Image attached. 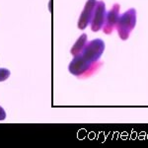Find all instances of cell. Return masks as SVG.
<instances>
[{"mask_svg": "<svg viewBox=\"0 0 148 148\" xmlns=\"http://www.w3.org/2000/svg\"><path fill=\"white\" fill-rule=\"evenodd\" d=\"M136 24V11L135 9H130L120 16L116 23V29L120 38L123 40H126L130 38V34Z\"/></svg>", "mask_w": 148, "mask_h": 148, "instance_id": "6da1fadb", "label": "cell"}, {"mask_svg": "<svg viewBox=\"0 0 148 148\" xmlns=\"http://www.w3.org/2000/svg\"><path fill=\"white\" fill-rule=\"evenodd\" d=\"M101 65V63H91L87 61L86 59L81 56V53L74 56V58L69 64V71L75 76H82L85 74H90L94 70H96L98 66Z\"/></svg>", "mask_w": 148, "mask_h": 148, "instance_id": "7a4b0ae2", "label": "cell"}, {"mask_svg": "<svg viewBox=\"0 0 148 148\" xmlns=\"http://www.w3.org/2000/svg\"><path fill=\"white\" fill-rule=\"evenodd\" d=\"M105 49V44L102 40L96 39L90 42L89 44H86L84 49L81 52L82 56L87 61L91 63H96L100 59Z\"/></svg>", "mask_w": 148, "mask_h": 148, "instance_id": "3957f363", "label": "cell"}, {"mask_svg": "<svg viewBox=\"0 0 148 148\" xmlns=\"http://www.w3.org/2000/svg\"><path fill=\"white\" fill-rule=\"evenodd\" d=\"M106 5L104 1H98L97 5L95 7L94 14L91 21V30L93 32H98L103 28V25L105 23V18H106Z\"/></svg>", "mask_w": 148, "mask_h": 148, "instance_id": "277c9868", "label": "cell"}, {"mask_svg": "<svg viewBox=\"0 0 148 148\" xmlns=\"http://www.w3.org/2000/svg\"><path fill=\"white\" fill-rule=\"evenodd\" d=\"M120 9L121 6L119 4H114L113 8L108 13H106L105 23L103 25V31H104L105 34H111L114 31V29L116 28V23H118L119 18H120Z\"/></svg>", "mask_w": 148, "mask_h": 148, "instance_id": "5b68a950", "label": "cell"}, {"mask_svg": "<svg viewBox=\"0 0 148 148\" xmlns=\"http://www.w3.org/2000/svg\"><path fill=\"white\" fill-rule=\"evenodd\" d=\"M97 2H98L97 0H88L86 2L85 7L80 15L79 21H78V28L80 30H84L91 23L95 7L97 5Z\"/></svg>", "mask_w": 148, "mask_h": 148, "instance_id": "8992f818", "label": "cell"}, {"mask_svg": "<svg viewBox=\"0 0 148 148\" xmlns=\"http://www.w3.org/2000/svg\"><path fill=\"white\" fill-rule=\"evenodd\" d=\"M86 44H87V35L82 34L81 37H79V39L76 40L74 46L71 47V49H70L71 54L74 56H77V54L81 53L83 49H84Z\"/></svg>", "mask_w": 148, "mask_h": 148, "instance_id": "52a82bcc", "label": "cell"}, {"mask_svg": "<svg viewBox=\"0 0 148 148\" xmlns=\"http://www.w3.org/2000/svg\"><path fill=\"white\" fill-rule=\"evenodd\" d=\"M10 76V71L5 68H0V82L8 79Z\"/></svg>", "mask_w": 148, "mask_h": 148, "instance_id": "ba28073f", "label": "cell"}, {"mask_svg": "<svg viewBox=\"0 0 148 148\" xmlns=\"http://www.w3.org/2000/svg\"><path fill=\"white\" fill-rule=\"evenodd\" d=\"M5 118H6V114H5V112H4V110L0 107V121H3V120H5Z\"/></svg>", "mask_w": 148, "mask_h": 148, "instance_id": "9c48e42d", "label": "cell"}]
</instances>
